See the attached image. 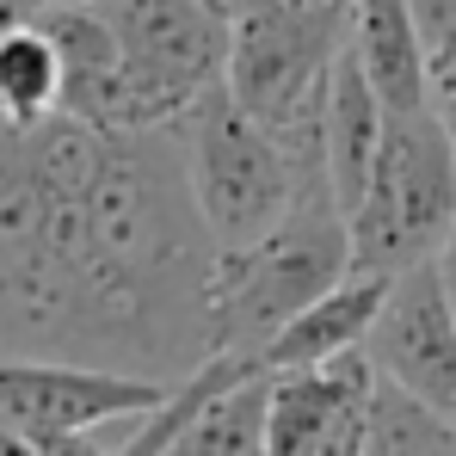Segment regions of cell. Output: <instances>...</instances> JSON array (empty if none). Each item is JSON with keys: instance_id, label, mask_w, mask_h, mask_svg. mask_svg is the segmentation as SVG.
<instances>
[{"instance_id": "obj_15", "label": "cell", "mask_w": 456, "mask_h": 456, "mask_svg": "<svg viewBox=\"0 0 456 456\" xmlns=\"http://www.w3.org/2000/svg\"><path fill=\"white\" fill-rule=\"evenodd\" d=\"M160 456H265V370L223 388Z\"/></svg>"}, {"instance_id": "obj_23", "label": "cell", "mask_w": 456, "mask_h": 456, "mask_svg": "<svg viewBox=\"0 0 456 456\" xmlns=\"http://www.w3.org/2000/svg\"><path fill=\"white\" fill-rule=\"evenodd\" d=\"M303 6H339V0H303Z\"/></svg>"}, {"instance_id": "obj_10", "label": "cell", "mask_w": 456, "mask_h": 456, "mask_svg": "<svg viewBox=\"0 0 456 456\" xmlns=\"http://www.w3.org/2000/svg\"><path fill=\"white\" fill-rule=\"evenodd\" d=\"M31 25L50 37L56 69H62L56 118L86 124V130H118V44H111L105 19L93 6H37Z\"/></svg>"}, {"instance_id": "obj_14", "label": "cell", "mask_w": 456, "mask_h": 456, "mask_svg": "<svg viewBox=\"0 0 456 456\" xmlns=\"http://www.w3.org/2000/svg\"><path fill=\"white\" fill-rule=\"evenodd\" d=\"M62 105V69L50 37L25 19L0 31V124H44Z\"/></svg>"}, {"instance_id": "obj_8", "label": "cell", "mask_w": 456, "mask_h": 456, "mask_svg": "<svg viewBox=\"0 0 456 456\" xmlns=\"http://www.w3.org/2000/svg\"><path fill=\"white\" fill-rule=\"evenodd\" d=\"M364 364L377 382L413 395L419 407L456 426V327L432 265L388 278V297L364 333Z\"/></svg>"}, {"instance_id": "obj_6", "label": "cell", "mask_w": 456, "mask_h": 456, "mask_svg": "<svg viewBox=\"0 0 456 456\" xmlns=\"http://www.w3.org/2000/svg\"><path fill=\"white\" fill-rule=\"evenodd\" d=\"M173 136H179V160H185V185H191L198 223H204L216 253L253 247L259 234H272L284 223V210L303 191H327L321 179H303L290 167V154L228 105L223 86L210 99H198L173 124Z\"/></svg>"}, {"instance_id": "obj_5", "label": "cell", "mask_w": 456, "mask_h": 456, "mask_svg": "<svg viewBox=\"0 0 456 456\" xmlns=\"http://www.w3.org/2000/svg\"><path fill=\"white\" fill-rule=\"evenodd\" d=\"M118 44V130H173L198 99L223 86L228 12L210 0H99Z\"/></svg>"}, {"instance_id": "obj_24", "label": "cell", "mask_w": 456, "mask_h": 456, "mask_svg": "<svg viewBox=\"0 0 456 456\" xmlns=\"http://www.w3.org/2000/svg\"><path fill=\"white\" fill-rule=\"evenodd\" d=\"M210 6H223V12H228V0H210Z\"/></svg>"}, {"instance_id": "obj_12", "label": "cell", "mask_w": 456, "mask_h": 456, "mask_svg": "<svg viewBox=\"0 0 456 456\" xmlns=\"http://www.w3.org/2000/svg\"><path fill=\"white\" fill-rule=\"evenodd\" d=\"M346 50L388 118L426 111L432 80H426V56H419L407 0H346Z\"/></svg>"}, {"instance_id": "obj_20", "label": "cell", "mask_w": 456, "mask_h": 456, "mask_svg": "<svg viewBox=\"0 0 456 456\" xmlns=\"http://www.w3.org/2000/svg\"><path fill=\"white\" fill-rule=\"evenodd\" d=\"M50 456H111L99 438H62V444H44Z\"/></svg>"}, {"instance_id": "obj_22", "label": "cell", "mask_w": 456, "mask_h": 456, "mask_svg": "<svg viewBox=\"0 0 456 456\" xmlns=\"http://www.w3.org/2000/svg\"><path fill=\"white\" fill-rule=\"evenodd\" d=\"M37 6H99V0H37Z\"/></svg>"}, {"instance_id": "obj_1", "label": "cell", "mask_w": 456, "mask_h": 456, "mask_svg": "<svg viewBox=\"0 0 456 456\" xmlns=\"http://www.w3.org/2000/svg\"><path fill=\"white\" fill-rule=\"evenodd\" d=\"M216 247L173 130L0 124V364H80L154 388L210 352Z\"/></svg>"}, {"instance_id": "obj_18", "label": "cell", "mask_w": 456, "mask_h": 456, "mask_svg": "<svg viewBox=\"0 0 456 456\" xmlns=\"http://www.w3.org/2000/svg\"><path fill=\"white\" fill-rule=\"evenodd\" d=\"M426 105H432L438 130L451 136V149H456V69H451V75H438V80H432V99H426Z\"/></svg>"}, {"instance_id": "obj_3", "label": "cell", "mask_w": 456, "mask_h": 456, "mask_svg": "<svg viewBox=\"0 0 456 456\" xmlns=\"http://www.w3.org/2000/svg\"><path fill=\"white\" fill-rule=\"evenodd\" d=\"M339 278H352L346 216L333 210L327 191H303L272 234H259L240 253H216V272H210V352L259 364V352L308 303H321Z\"/></svg>"}, {"instance_id": "obj_19", "label": "cell", "mask_w": 456, "mask_h": 456, "mask_svg": "<svg viewBox=\"0 0 456 456\" xmlns=\"http://www.w3.org/2000/svg\"><path fill=\"white\" fill-rule=\"evenodd\" d=\"M432 272H438V290H444V308H451V327H456V228H451V240L438 247Z\"/></svg>"}, {"instance_id": "obj_4", "label": "cell", "mask_w": 456, "mask_h": 456, "mask_svg": "<svg viewBox=\"0 0 456 456\" xmlns=\"http://www.w3.org/2000/svg\"><path fill=\"white\" fill-rule=\"evenodd\" d=\"M456 228V149L432 105L382 124L377 167L346 216L352 278H401L432 265Z\"/></svg>"}, {"instance_id": "obj_26", "label": "cell", "mask_w": 456, "mask_h": 456, "mask_svg": "<svg viewBox=\"0 0 456 456\" xmlns=\"http://www.w3.org/2000/svg\"><path fill=\"white\" fill-rule=\"evenodd\" d=\"M228 12H234V0H228Z\"/></svg>"}, {"instance_id": "obj_25", "label": "cell", "mask_w": 456, "mask_h": 456, "mask_svg": "<svg viewBox=\"0 0 456 456\" xmlns=\"http://www.w3.org/2000/svg\"><path fill=\"white\" fill-rule=\"evenodd\" d=\"M234 6H247V0H234Z\"/></svg>"}, {"instance_id": "obj_2", "label": "cell", "mask_w": 456, "mask_h": 456, "mask_svg": "<svg viewBox=\"0 0 456 456\" xmlns=\"http://www.w3.org/2000/svg\"><path fill=\"white\" fill-rule=\"evenodd\" d=\"M339 50H346V0L339 6L247 0L228 12V105L290 154L303 179H321V99Z\"/></svg>"}, {"instance_id": "obj_13", "label": "cell", "mask_w": 456, "mask_h": 456, "mask_svg": "<svg viewBox=\"0 0 456 456\" xmlns=\"http://www.w3.org/2000/svg\"><path fill=\"white\" fill-rule=\"evenodd\" d=\"M382 297H388V278H339L321 303H308L303 314L259 352V370L278 377V370H321V364L358 358Z\"/></svg>"}, {"instance_id": "obj_21", "label": "cell", "mask_w": 456, "mask_h": 456, "mask_svg": "<svg viewBox=\"0 0 456 456\" xmlns=\"http://www.w3.org/2000/svg\"><path fill=\"white\" fill-rule=\"evenodd\" d=\"M0 456H50V451H37V444H19V438H0Z\"/></svg>"}, {"instance_id": "obj_16", "label": "cell", "mask_w": 456, "mask_h": 456, "mask_svg": "<svg viewBox=\"0 0 456 456\" xmlns=\"http://www.w3.org/2000/svg\"><path fill=\"white\" fill-rule=\"evenodd\" d=\"M358 456H456V426L438 419L432 407H419L413 395H401V388L370 377Z\"/></svg>"}, {"instance_id": "obj_11", "label": "cell", "mask_w": 456, "mask_h": 456, "mask_svg": "<svg viewBox=\"0 0 456 456\" xmlns=\"http://www.w3.org/2000/svg\"><path fill=\"white\" fill-rule=\"evenodd\" d=\"M382 124H388V111L377 105L370 80L358 75L352 50H339L333 75H327V99H321V179H327V198L339 216H352V204L364 198V179L382 149Z\"/></svg>"}, {"instance_id": "obj_9", "label": "cell", "mask_w": 456, "mask_h": 456, "mask_svg": "<svg viewBox=\"0 0 456 456\" xmlns=\"http://www.w3.org/2000/svg\"><path fill=\"white\" fill-rule=\"evenodd\" d=\"M364 401H370L364 352L321 370L265 377V456H321L364 419Z\"/></svg>"}, {"instance_id": "obj_17", "label": "cell", "mask_w": 456, "mask_h": 456, "mask_svg": "<svg viewBox=\"0 0 456 456\" xmlns=\"http://www.w3.org/2000/svg\"><path fill=\"white\" fill-rule=\"evenodd\" d=\"M413 31H419V56H426V80L456 69V0H407Z\"/></svg>"}, {"instance_id": "obj_7", "label": "cell", "mask_w": 456, "mask_h": 456, "mask_svg": "<svg viewBox=\"0 0 456 456\" xmlns=\"http://www.w3.org/2000/svg\"><path fill=\"white\" fill-rule=\"evenodd\" d=\"M167 388L111 370H80V364H31L6 358L0 364V438L19 444H62V438H99V426H124L160 407Z\"/></svg>"}]
</instances>
